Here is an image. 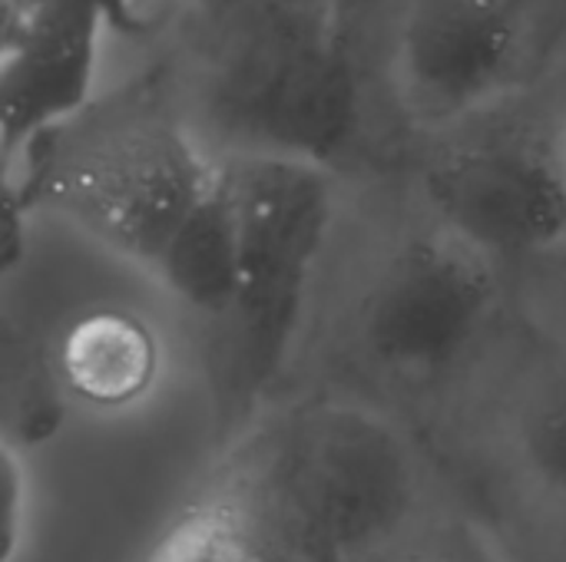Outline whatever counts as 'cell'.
<instances>
[{
  "instance_id": "6da1fadb",
  "label": "cell",
  "mask_w": 566,
  "mask_h": 562,
  "mask_svg": "<svg viewBox=\"0 0 566 562\" xmlns=\"http://www.w3.org/2000/svg\"><path fill=\"white\" fill-rule=\"evenodd\" d=\"M222 450L146 562H368L415 510L408 444L358 404L282 407Z\"/></svg>"
},
{
  "instance_id": "7a4b0ae2",
  "label": "cell",
  "mask_w": 566,
  "mask_h": 562,
  "mask_svg": "<svg viewBox=\"0 0 566 562\" xmlns=\"http://www.w3.org/2000/svg\"><path fill=\"white\" fill-rule=\"evenodd\" d=\"M226 172L242 255L235 295L216 321L212 427L219 447L262 417V401L292 354L335 202L328 169L308 162L229 156Z\"/></svg>"
},
{
  "instance_id": "3957f363",
  "label": "cell",
  "mask_w": 566,
  "mask_h": 562,
  "mask_svg": "<svg viewBox=\"0 0 566 562\" xmlns=\"http://www.w3.org/2000/svg\"><path fill=\"white\" fill-rule=\"evenodd\" d=\"M206 116L232 156L338 162L361 126V89L335 17L295 0H255L212 70Z\"/></svg>"
},
{
  "instance_id": "277c9868",
  "label": "cell",
  "mask_w": 566,
  "mask_h": 562,
  "mask_svg": "<svg viewBox=\"0 0 566 562\" xmlns=\"http://www.w3.org/2000/svg\"><path fill=\"white\" fill-rule=\"evenodd\" d=\"M497 262L448 229L408 238L371 278L358 335L368 358L405 381L458 368L497 301Z\"/></svg>"
},
{
  "instance_id": "5b68a950",
  "label": "cell",
  "mask_w": 566,
  "mask_h": 562,
  "mask_svg": "<svg viewBox=\"0 0 566 562\" xmlns=\"http://www.w3.org/2000/svg\"><path fill=\"white\" fill-rule=\"evenodd\" d=\"M216 166L196 152L182 129L136 123L86 146L46 189L53 205L93 238L156 272Z\"/></svg>"
},
{
  "instance_id": "8992f818",
  "label": "cell",
  "mask_w": 566,
  "mask_h": 562,
  "mask_svg": "<svg viewBox=\"0 0 566 562\" xmlns=\"http://www.w3.org/2000/svg\"><path fill=\"white\" fill-rule=\"evenodd\" d=\"M441 229L488 258L537 255L566 238V169L527 142H478L444 152L424 176Z\"/></svg>"
},
{
  "instance_id": "52a82bcc",
  "label": "cell",
  "mask_w": 566,
  "mask_h": 562,
  "mask_svg": "<svg viewBox=\"0 0 566 562\" xmlns=\"http://www.w3.org/2000/svg\"><path fill=\"white\" fill-rule=\"evenodd\" d=\"M524 43L514 0H415L395 53L401 99L424 123L464 119L517 79Z\"/></svg>"
},
{
  "instance_id": "ba28073f",
  "label": "cell",
  "mask_w": 566,
  "mask_h": 562,
  "mask_svg": "<svg viewBox=\"0 0 566 562\" xmlns=\"http://www.w3.org/2000/svg\"><path fill=\"white\" fill-rule=\"evenodd\" d=\"M0 136L7 166L93 93L103 17L83 0H3Z\"/></svg>"
},
{
  "instance_id": "9c48e42d",
  "label": "cell",
  "mask_w": 566,
  "mask_h": 562,
  "mask_svg": "<svg viewBox=\"0 0 566 562\" xmlns=\"http://www.w3.org/2000/svg\"><path fill=\"white\" fill-rule=\"evenodd\" d=\"M242 255V229L239 209L232 195V182L226 162L216 166L209 189L199 195L172 242L166 245L156 278L192 311L206 315L212 325L226 315Z\"/></svg>"
},
{
  "instance_id": "30bf717a",
  "label": "cell",
  "mask_w": 566,
  "mask_h": 562,
  "mask_svg": "<svg viewBox=\"0 0 566 562\" xmlns=\"http://www.w3.org/2000/svg\"><path fill=\"white\" fill-rule=\"evenodd\" d=\"M159 371V344L146 321L99 308L70 325L60 344V374L76 397L96 407L139 401Z\"/></svg>"
},
{
  "instance_id": "8fae6325",
  "label": "cell",
  "mask_w": 566,
  "mask_h": 562,
  "mask_svg": "<svg viewBox=\"0 0 566 562\" xmlns=\"http://www.w3.org/2000/svg\"><path fill=\"white\" fill-rule=\"evenodd\" d=\"M521 450L534 484L566 520V381L531 407L521 431Z\"/></svg>"
},
{
  "instance_id": "7c38bea8",
  "label": "cell",
  "mask_w": 566,
  "mask_h": 562,
  "mask_svg": "<svg viewBox=\"0 0 566 562\" xmlns=\"http://www.w3.org/2000/svg\"><path fill=\"white\" fill-rule=\"evenodd\" d=\"M3 560H13L17 540L27 527V474L17 460L13 447H3Z\"/></svg>"
},
{
  "instance_id": "4fadbf2b",
  "label": "cell",
  "mask_w": 566,
  "mask_h": 562,
  "mask_svg": "<svg viewBox=\"0 0 566 562\" xmlns=\"http://www.w3.org/2000/svg\"><path fill=\"white\" fill-rule=\"evenodd\" d=\"M405 562H494L474 537H438L431 543H424L421 550H415L411 556H405Z\"/></svg>"
},
{
  "instance_id": "5bb4252c",
  "label": "cell",
  "mask_w": 566,
  "mask_h": 562,
  "mask_svg": "<svg viewBox=\"0 0 566 562\" xmlns=\"http://www.w3.org/2000/svg\"><path fill=\"white\" fill-rule=\"evenodd\" d=\"M83 3H90L103 17V23L116 33L139 36L149 30V17L139 7V0H83Z\"/></svg>"
},
{
  "instance_id": "9a60e30c",
  "label": "cell",
  "mask_w": 566,
  "mask_h": 562,
  "mask_svg": "<svg viewBox=\"0 0 566 562\" xmlns=\"http://www.w3.org/2000/svg\"><path fill=\"white\" fill-rule=\"evenodd\" d=\"M295 3H305V7H315V10H325V13L338 17L342 10H348L355 3H365V0H295Z\"/></svg>"
},
{
  "instance_id": "2e32d148",
  "label": "cell",
  "mask_w": 566,
  "mask_h": 562,
  "mask_svg": "<svg viewBox=\"0 0 566 562\" xmlns=\"http://www.w3.org/2000/svg\"><path fill=\"white\" fill-rule=\"evenodd\" d=\"M560 159H564V169H566V149H564V156H560Z\"/></svg>"
}]
</instances>
